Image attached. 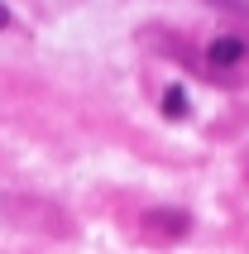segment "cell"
Masks as SVG:
<instances>
[{
	"label": "cell",
	"instance_id": "cell-3",
	"mask_svg": "<svg viewBox=\"0 0 249 254\" xmlns=\"http://www.w3.org/2000/svg\"><path fill=\"white\" fill-rule=\"evenodd\" d=\"M163 115L168 120H182L187 115V86H168L163 91Z\"/></svg>",
	"mask_w": 249,
	"mask_h": 254
},
{
	"label": "cell",
	"instance_id": "cell-4",
	"mask_svg": "<svg viewBox=\"0 0 249 254\" xmlns=\"http://www.w3.org/2000/svg\"><path fill=\"white\" fill-rule=\"evenodd\" d=\"M5 24H10V10H5V5H0V29H5Z\"/></svg>",
	"mask_w": 249,
	"mask_h": 254
},
{
	"label": "cell",
	"instance_id": "cell-1",
	"mask_svg": "<svg viewBox=\"0 0 249 254\" xmlns=\"http://www.w3.org/2000/svg\"><path fill=\"white\" fill-rule=\"evenodd\" d=\"M144 226H149L153 235H168V240H173V235H187L192 216H187V211H178V206H153V211L144 216Z\"/></svg>",
	"mask_w": 249,
	"mask_h": 254
},
{
	"label": "cell",
	"instance_id": "cell-2",
	"mask_svg": "<svg viewBox=\"0 0 249 254\" xmlns=\"http://www.w3.org/2000/svg\"><path fill=\"white\" fill-rule=\"evenodd\" d=\"M240 58H245V39H235V34H221V39L206 43V63L211 67H235Z\"/></svg>",
	"mask_w": 249,
	"mask_h": 254
}]
</instances>
